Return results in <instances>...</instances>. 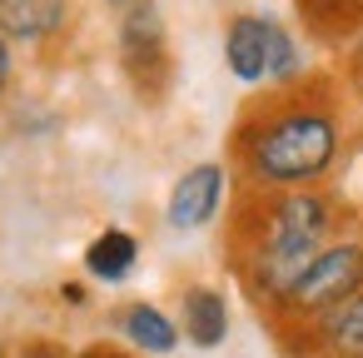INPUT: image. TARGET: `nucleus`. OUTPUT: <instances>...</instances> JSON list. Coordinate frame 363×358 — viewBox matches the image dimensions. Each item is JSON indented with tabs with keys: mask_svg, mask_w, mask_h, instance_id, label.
Wrapping results in <instances>:
<instances>
[{
	"mask_svg": "<svg viewBox=\"0 0 363 358\" xmlns=\"http://www.w3.org/2000/svg\"><path fill=\"white\" fill-rule=\"evenodd\" d=\"M229 150L249 194L318 189L343 160V110L333 90L313 80L274 90V100H259L239 115Z\"/></svg>",
	"mask_w": 363,
	"mask_h": 358,
	"instance_id": "obj_1",
	"label": "nucleus"
},
{
	"mask_svg": "<svg viewBox=\"0 0 363 358\" xmlns=\"http://www.w3.org/2000/svg\"><path fill=\"white\" fill-rule=\"evenodd\" d=\"M328 239H338V199L323 184L318 189H284V194H249L244 189V214L229 234L239 289L264 313H274Z\"/></svg>",
	"mask_w": 363,
	"mask_h": 358,
	"instance_id": "obj_2",
	"label": "nucleus"
},
{
	"mask_svg": "<svg viewBox=\"0 0 363 358\" xmlns=\"http://www.w3.org/2000/svg\"><path fill=\"white\" fill-rule=\"evenodd\" d=\"M224 70L249 90H259V85L294 90V85L308 80V60H303L298 35L284 21L259 16V11L229 16V26H224Z\"/></svg>",
	"mask_w": 363,
	"mask_h": 358,
	"instance_id": "obj_3",
	"label": "nucleus"
},
{
	"mask_svg": "<svg viewBox=\"0 0 363 358\" xmlns=\"http://www.w3.org/2000/svg\"><path fill=\"white\" fill-rule=\"evenodd\" d=\"M353 293H363V234H338L318 249V259L303 269V279L284 293V303L269 318L279 333L308 328L323 313H333L338 303H348Z\"/></svg>",
	"mask_w": 363,
	"mask_h": 358,
	"instance_id": "obj_4",
	"label": "nucleus"
},
{
	"mask_svg": "<svg viewBox=\"0 0 363 358\" xmlns=\"http://www.w3.org/2000/svg\"><path fill=\"white\" fill-rule=\"evenodd\" d=\"M115 55L125 80L135 85L140 100H160L169 90L174 60H169V30H164V11L160 0H135L130 11H120L115 21Z\"/></svg>",
	"mask_w": 363,
	"mask_h": 358,
	"instance_id": "obj_5",
	"label": "nucleus"
},
{
	"mask_svg": "<svg viewBox=\"0 0 363 358\" xmlns=\"http://www.w3.org/2000/svg\"><path fill=\"white\" fill-rule=\"evenodd\" d=\"M229 199V164L219 160H199L189 164L174 184H169V199H164V224L174 234H194V229H209L219 219Z\"/></svg>",
	"mask_w": 363,
	"mask_h": 358,
	"instance_id": "obj_6",
	"label": "nucleus"
},
{
	"mask_svg": "<svg viewBox=\"0 0 363 358\" xmlns=\"http://www.w3.org/2000/svg\"><path fill=\"white\" fill-rule=\"evenodd\" d=\"M70 30V0H0V35L26 50H45Z\"/></svg>",
	"mask_w": 363,
	"mask_h": 358,
	"instance_id": "obj_7",
	"label": "nucleus"
},
{
	"mask_svg": "<svg viewBox=\"0 0 363 358\" xmlns=\"http://www.w3.org/2000/svg\"><path fill=\"white\" fill-rule=\"evenodd\" d=\"M284 338H308L303 348H294L303 358H363V293H353L308 328H289Z\"/></svg>",
	"mask_w": 363,
	"mask_h": 358,
	"instance_id": "obj_8",
	"label": "nucleus"
},
{
	"mask_svg": "<svg viewBox=\"0 0 363 358\" xmlns=\"http://www.w3.org/2000/svg\"><path fill=\"white\" fill-rule=\"evenodd\" d=\"M115 333H120V343L125 348H135V353H145V358H169L174 348H179V318H169L160 303H150V298H130V303H120L115 308Z\"/></svg>",
	"mask_w": 363,
	"mask_h": 358,
	"instance_id": "obj_9",
	"label": "nucleus"
},
{
	"mask_svg": "<svg viewBox=\"0 0 363 358\" xmlns=\"http://www.w3.org/2000/svg\"><path fill=\"white\" fill-rule=\"evenodd\" d=\"M179 333H184V343H194L204 353L219 348L229 338V298H224V289L189 284L179 293Z\"/></svg>",
	"mask_w": 363,
	"mask_h": 358,
	"instance_id": "obj_10",
	"label": "nucleus"
},
{
	"mask_svg": "<svg viewBox=\"0 0 363 358\" xmlns=\"http://www.w3.org/2000/svg\"><path fill=\"white\" fill-rule=\"evenodd\" d=\"M80 264H85V274H90L95 284H125V279L135 274V264H140V239H135L130 229L110 224V229H100V234L85 244Z\"/></svg>",
	"mask_w": 363,
	"mask_h": 358,
	"instance_id": "obj_11",
	"label": "nucleus"
},
{
	"mask_svg": "<svg viewBox=\"0 0 363 358\" xmlns=\"http://www.w3.org/2000/svg\"><path fill=\"white\" fill-rule=\"evenodd\" d=\"M11 358H75L70 348H60V343H50V338H30L26 348H16Z\"/></svg>",
	"mask_w": 363,
	"mask_h": 358,
	"instance_id": "obj_12",
	"label": "nucleus"
},
{
	"mask_svg": "<svg viewBox=\"0 0 363 358\" xmlns=\"http://www.w3.org/2000/svg\"><path fill=\"white\" fill-rule=\"evenodd\" d=\"M11 80H16V45H11L6 35H0V100H6Z\"/></svg>",
	"mask_w": 363,
	"mask_h": 358,
	"instance_id": "obj_13",
	"label": "nucleus"
},
{
	"mask_svg": "<svg viewBox=\"0 0 363 358\" xmlns=\"http://www.w3.org/2000/svg\"><path fill=\"white\" fill-rule=\"evenodd\" d=\"M60 303H65V308H85V303H90L85 284H60Z\"/></svg>",
	"mask_w": 363,
	"mask_h": 358,
	"instance_id": "obj_14",
	"label": "nucleus"
},
{
	"mask_svg": "<svg viewBox=\"0 0 363 358\" xmlns=\"http://www.w3.org/2000/svg\"><path fill=\"white\" fill-rule=\"evenodd\" d=\"M80 358H120L115 348H90V353H80Z\"/></svg>",
	"mask_w": 363,
	"mask_h": 358,
	"instance_id": "obj_15",
	"label": "nucleus"
},
{
	"mask_svg": "<svg viewBox=\"0 0 363 358\" xmlns=\"http://www.w3.org/2000/svg\"><path fill=\"white\" fill-rule=\"evenodd\" d=\"M105 6H110V11H130V6H135V0H105Z\"/></svg>",
	"mask_w": 363,
	"mask_h": 358,
	"instance_id": "obj_16",
	"label": "nucleus"
},
{
	"mask_svg": "<svg viewBox=\"0 0 363 358\" xmlns=\"http://www.w3.org/2000/svg\"><path fill=\"white\" fill-rule=\"evenodd\" d=\"M0 358H11V348H6V338H0Z\"/></svg>",
	"mask_w": 363,
	"mask_h": 358,
	"instance_id": "obj_17",
	"label": "nucleus"
}]
</instances>
